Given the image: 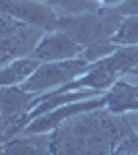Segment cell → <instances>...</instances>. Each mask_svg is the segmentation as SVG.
<instances>
[{
  "mask_svg": "<svg viewBox=\"0 0 138 155\" xmlns=\"http://www.w3.org/2000/svg\"><path fill=\"white\" fill-rule=\"evenodd\" d=\"M132 132L124 114L107 107L82 112L68 118L60 128L50 132V151L58 153H114L120 141Z\"/></svg>",
  "mask_w": 138,
  "mask_h": 155,
  "instance_id": "6da1fadb",
  "label": "cell"
},
{
  "mask_svg": "<svg viewBox=\"0 0 138 155\" xmlns=\"http://www.w3.org/2000/svg\"><path fill=\"white\" fill-rule=\"evenodd\" d=\"M124 19V15L120 12L117 6H101L97 11L89 12H79V15H60L58 27L66 31L70 37H74L81 46L107 39L115 33V29L120 27Z\"/></svg>",
  "mask_w": 138,
  "mask_h": 155,
  "instance_id": "7a4b0ae2",
  "label": "cell"
},
{
  "mask_svg": "<svg viewBox=\"0 0 138 155\" xmlns=\"http://www.w3.org/2000/svg\"><path fill=\"white\" fill-rule=\"evenodd\" d=\"M43 35L46 29L25 23L8 12H2V54H0L2 66L21 56L33 54Z\"/></svg>",
  "mask_w": 138,
  "mask_h": 155,
  "instance_id": "3957f363",
  "label": "cell"
},
{
  "mask_svg": "<svg viewBox=\"0 0 138 155\" xmlns=\"http://www.w3.org/2000/svg\"><path fill=\"white\" fill-rule=\"evenodd\" d=\"M93 62L85 60L82 56L76 58H66V60H52V62H41L39 68L25 81L21 87L33 93H46L54 91L58 87L66 85L68 81L76 79L79 74L91 68Z\"/></svg>",
  "mask_w": 138,
  "mask_h": 155,
  "instance_id": "277c9868",
  "label": "cell"
},
{
  "mask_svg": "<svg viewBox=\"0 0 138 155\" xmlns=\"http://www.w3.org/2000/svg\"><path fill=\"white\" fill-rule=\"evenodd\" d=\"M107 106V95L95 97V99H79V101H70V104H64L60 107H54L46 114L33 118L27 126H25L23 134H39V132H52L60 128L64 122L76 114H82V112H91V110H99V107Z\"/></svg>",
  "mask_w": 138,
  "mask_h": 155,
  "instance_id": "5b68a950",
  "label": "cell"
},
{
  "mask_svg": "<svg viewBox=\"0 0 138 155\" xmlns=\"http://www.w3.org/2000/svg\"><path fill=\"white\" fill-rule=\"evenodd\" d=\"M2 12H8L25 23L37 25L46 31H54L60 19V12L54 6L33 0H2Z\"/></svg>",
  "mask_w": 138,
  "mask_h": 155,
  "instance_id": "8992f818",
  "label": "cell"
},
{
  "mask_svg": "<svg viewBox=\"0 0 138 155\" xmlns=\"http://www.w3.org/2000/svg\"><path fill=\"white\" fill-rule=\"evenodd\" d=\"M82 48L74 37H70L62 29L46 31L41 41L33 50V56L39 58L41 62H52V60H66V58H76L82 54Z\"/></svg>",
  "mask_w": 138,
  "mask_h": 155,
  "instance_id": "52a82bcc",
  "label": "cell"
},
{
  "mask_svg": "<svg viewBox=\"0 0 138 155\" xmlns=\"http://www.w3.org/2000/svg\"><path fill=\"white\" fill-rule=\"evenodd\" d=\"M107 110L114 114H126L130 110H138V85H130L117 79L107 89Z\"/></svg>",
  "mask_w": 138,
  "mask_h": 155,
  "instance_id": "ba28073f",
  "label": "cell"
},
{
  "mask_svg": "<svg viewBox=\"0 0 138 155\" xmlns=\"http://www.w3.org/2000/svg\"><path fill=\"white\" fill-rule=\"evenodd\" d=\"M39 64H41V60L35 58L33 54L21 56V58L4 64L2 66V72H0V83H2V87H6V85H23L39 68Z\"/></svg>",
  "mask_w": 138,
  "mask_h": 155,
  "instance_id": "9c48e42d",
  "label": "cell"
},
{
  "mask_svg": "<svg viewBox=\"0 0 138 155\" xmlns=\"http://www.w3.org/2000/svg\"><path fill=\"white\" fill-rule=\"evenodd\" d=\"M39 137H41V132L39 134L14 137V139L0 145V151L4 155H46V153H52L50 151V134L41 143H37Z\"/></svg>",
  "mask_w": 138,
  "mask_h": 155,
  "instance_id": "30bf717a",
  "label": "cell"
},
{
  "mask_svg": "<svg viewBox=\"0 0 138 155\" xmlns=\"http://www.w3.org/2000/svg\"><path fill=\"white\" fill-rule=\"evenodd\" d=\"M111 39L117 46H138V15H124Z\"/></svg>",
  "mask_w": 138,
  "mask_h": 155,
  "instance_id": "8fae6325",
  "label": "cell"
},
{
  "mask_svg": "<svg viewBox=\"0 0 138 155\" xmlns=\"http://www.w3.org/2000/svg\"><path fill=\"white\" fill-rule=\"evenodd\" d=\"M120 48L117 44H115L111 37H107V39H99V41H93V44H87L85 48H82V58L89 60V62H97V60L105 58V56H109V54H114L115 50Z\"/></svg>",
  "mask_w": 138,
  "mask_h": 155,
  "instance_id": "7c38bea8",
  "label": "cell"
},
{
  "mask_svg": "<svg viewBox=\"0 0 138 155\" xmlns=\"http://www.w3.org/2000/svg\"><path fill=\"white\" fill-rule=\"evenodd\" d=\"M114 153H138V132L132 130L130 134H126L115 147Z\"/></svg>",
  "mask_w": 138,
  "mask_h": 155,
  "instance_id": "4fadbf2b",
  "label": "cell"
},
{
  "mask_svg": "<svg viewBox=\"0 0 138 155\" xmlns=\"http://www.w3.org/2000/svg\"><path fill=\"white\" fill-rule=\"evenodd\" d=\"M99 2H101L103 6H120L124 0H99Z\"/></svg>",
  "mask_w": 138,
  "mask_h": 155,
  "instance_id": "5bb4252c",
  "label": "cell"
}]
</instances>
